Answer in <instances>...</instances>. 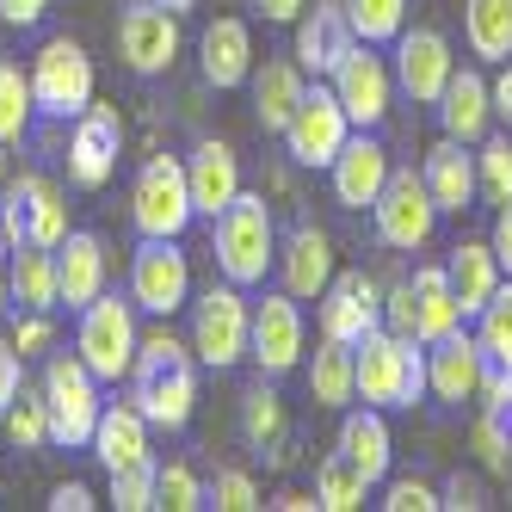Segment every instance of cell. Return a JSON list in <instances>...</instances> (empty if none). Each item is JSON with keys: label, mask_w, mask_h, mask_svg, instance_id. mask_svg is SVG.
I'll list each match as a JSON object with an SVG mask.
<instances>
[{"label": "cell", "mask_w": 512, "mask_h": 512, "mask_svg": "<svg viewBox=\"0 0 512 512\" xmlns=\"http://www.w3.org/2000/svg\"><path fill=\"white\" fill-rule=\"evenodd\" d=\"M112 506L118 512H155V463L149 469H118L112 475Z\"/></svg>", "instance_id": "obj_45"}, {"label": "cell", "mask_w": 512, "mask_h": 512, "mask_svg": "<svg viewBox=\"0 0 512 512\" xmlns=\"http://www.w3.org/2000/svg\"><path fill=\"white\" fill-rule=\"evenodd\" d=\"M272 506H284V512H309V506H321V500H315V494H297V488H284Z\"/></svg>", "instance_id": "obj_57"}, {"label": "cell", "mask_w": 512, "mask_h": 512, "mask_svg": "<svg viewBox=\"0 0 512 512\" xmlns=\"http://www.w3.org/2000/svg\"><path fill=\"white\" fill-rule=\"evenodd\" d=\"M130 401L149 414V426H167V432L186 426L192 408H198V358H192V346L173 340L167 327L142 334L136 364H130Z\"/></svg>", "instance_id": "obj_1"}, {"label": "cell", "mask_w": 512, "mask_h": 512, "mask_svg": "<svg viewBox=\"0 0 512 512\" xmlns=\"http://www.w3.org/2000/svg\"><path fill=\"white\" fill-rule=\"evenodd\" d=\"M7 253H13V241H7V229H0V266H7Z\"/></svg>", "instance_id": "obj_61"}, {"label": "cell", "mask_w": 512, "mask_h": 512, "mask_svg": "<svg viewBox=\"0 0 512 512\" xmlns=\"http://www.w3.org/2000/svg\"><path fill=\"white\" fill-rule=\"evenodd\" d=\"M247 358L260 364V377H290L309 358V327H303V303L278 290V297L253 303V334H247Z\"/></svg>", "instance_id": "obj_11"}, {"label": "cell", "mask_w": 512, "mask_h": 512, "mask_svg": "<svg viewBox=\"0 0 512 512\" xmlns=\"http://www.w3.org/2000/svg\"><path fill=\"white\" fill-rule=\"evenodd\" d=\"M186 179H192V204L198 216H223L235 198H241V161L229 142H198V149L186 155Z\"/></svg>", "instance_id": "obj_28"}, {"label": "cell", "mask_w": 512, "mask_h": 512, "mask_svg": "<svg viewBox=\"0 0 512 512\" xmlns=\"http://www.w3.org/2000/svg\"><path fill=\"white\" fill-rule=\"evenodd\" d=\"M358 44H395L408 31V0H340Z\"/></svg>", "instance_id": "obj_37"}, {"label": "cell", "mask_w": 512, "mask_h": 512, "mask_svg": "<svg viewBox=\"0 0 512 512\" xmlns=\"http://www.w3.org/2000/svg\"><path fill=\"white\" fill-rule=\"evenodd\" d=\"M93 506V494L81 488V482H62L56 494H50V512H87Z\"/></svg>", "instance_id": "obj_55"}, {"label": "cell", "mask_w": 512, "mask_h": 512, "mask_svg": "<svg viewBox=\"0 0 512 512\" xmlns=\"http://www.w3.org/2000/svg\"><path fill=\"white\" fill-rule=\"evenodd\" d=\"M278 278H284V290L297 303H315L327 284H334V241H327L315 223H303V229H290L284 241H278Z\"/></svg>", "instance_id": "obj_22"}, {"label": "cell", "mask_w": 512, "mask_h": 512, "mask_svg": "<svg viewBox=\"0 0 512 512\" xmlns=\"http://www.w3.org/2000/svg\"><path fill=\"white\" fill-rule=\"evenodd\" d=\"M241 438H247L253 451H272L278 438H284V401H278V389L253 383L241 395Z\"/></svg>", "instance_id": "obj_38"}, {"label": "cell", "mask_w": 512, "mask_h": 512, "mask_svg": "<svg viewBox=\"0 0 512 512\" xmlns=\"http://www.w3.org/2000/svg\"><path fill=\"white\" fill-rule=\"evenodd\" d=\"M303 371H309V401L315 408H352L358 401V371H352V346L346 340H327L303 358Z\"/></svg>", "instance_id": "obj_32"}, {"label": "cell", "mask_w": 512, "mask_h": 512, "mask_svg": "<svg viewBox=\"0 0 512 512\" xmlns=\"http://www.w3.org/2000/svg\"><path fill=\"white\" fill-rule=\"evenodd\" d=\"M105 278H112V253H105V241L87 235V229H68L62 247H56V284H62V303H68V309H87L99 290H105Z\"/></svg>", "instance_id": "obj_25"}, {"label": "cell", "mask_w": 512, "mask_h": 512, "mask_svg": "<svg viewBox=\"0 0 512 512\" xmlns=\"http://www.w3.org/2000/svg\"><path fill=\"white\" fill-rule=\"evenodd\" d=\"M352 371H358V401L364 408H414L426 395V346L408 334H389V327H371L352 346Z\"/></svg>", "instance_id": "obj_2"}, {"label": "cell", "mask_w": 512, "mask_h": 512, "mask_svg": "<svg viewBox=\"0 0 512 512\" xmlns=\"http://www.w3.org/2000/svg\"><path fill=\"white\" fill-rule=\"evenodd\" d=\"M0 426H7V438L19 451H38V445H50V408H44V383L38 389H19L13 401H7V414H0Z\"/></svg>", "instance_id": "obj_40"}, {"label": "cell", "mask_w": 512, "mask_h": 512, "mask_svg": "<svg viewBox=\"0 0 512 512\" xmlns=\"http://www.w3.org/2000/svg\"><path fill=\"white\" fill-rule=\"evenodd\" d=\"M38 118V99H31V75H19L13 62H0V142H19Z\"/></svg>", "instance_id": "obj_42"}, {"label": "cell", "mask_w": 512, "mask_h": 512, "mask_svg": "<svg viewBox=\"0 0 512 512\" xmlns=\"http://www.w3.org/2000/svg\"><path fill=\"white\" fill-rule=\"evenodd\" d=\"M438 124H445V136H457L463 149H475V142L494 130V87L475 75V68H457L445 81V93H438Z\"/></svg>", "instance_id": "obj_26"}, {"label": "cell", "mask_w": 512, "mask_h": 512, "mask_svg": "<svg viewBox=\"0 0 512 512\" xmlns=\"http://www.w3.org/2000/svg\"><path fill=\"white\" fill-rule=\"evenodd\" d=\"M13 309V290H7V266H0V315Z\"/></svg>", "instance_id": "obj_58"}, {"label": "cell", "mask_w": 512, "mask_h": 512, "mask_svg": "<svg viewBox=\"0 0 512 512\" xmlns=\"http://www.w3.org/2000/svg\"><path fill=\"white\" fill-rule=\"evenodd\" d=\"M216 229V272H223L229 284H266V272L278 266V229H272V210L266 198L241 192L223 216H210Z\"/></svg>", "instance_id": "obj_3"}, {"label": "cell", "mask_w": 512, "mask_h": 512, "mask_svg": "<svg viewBox=\"0 0 512 512\" xmlns=\"http://www.w3.org/2000/svg\"><path fill=\"white\" fill-rule=\"evenodd\" d=\"M315 309H321V334L327 340H346V346H358L371 327H383V290H377V278L371 272H334V284L315 297Z\"/></svg>", "instance_id": "obj_18"}, {"label": "cell", "mask_w": 512, "mask_h": 512, "mask_svg": "<svg viewBox=\"0 0 512 512\" xmlns=\"http://www.w3.org/2000/svg\"><path fill=\"white\" fill-rule=\"evenodd\" d=\"M352 44H358V31H352L346 7L340 0H315V7H303V19H297V50L290 56H297L309 75H334Z\"/></svg>", "instance_id": "obj_23"}, {"label": "cell", "mask_w": 512, "mask_h": 512, "mask_svg": "<svg viewBox=\"0 0 512 512\" xmlns=\"http://www.w3.org/2000/svg\"><path fill=\"white\" fill-rule=\"evenodd\" d=\"M0 192H7V142H0Z\"/></svg>", "instance_id": "obj_60"}, {"label": "cell", "mask_w": 512, "mask_h": 512, "mask_svg": "<svg viewBox=\"0 0 512 512\" xmlns=\"http://www.w3.org/2000/svg\"><path fill=\"white\" fill-rule=\"evenodd\" d=\"M130 297L142 315H161V321L192 303V260L179 253V241L142 235L136 260H130Z\"/></svg>", "instance_id": "obj_10"}, {"label": "cell", "mask_w": 512, "mask_h": 512, "mask_svg": "<svg viewBox=\"0 0 512 512\" xmlns=\"http://www.w3.org/2000/svg\"><path fill=\"white\" fill-rule=\"evenodd\" d=\"M253 334V303L241 297V284H210L204 297H192V358L204 371H235L247 358Z\"/></svg>", "instance_id": "obj_6"}, {"label": "cell", "mask_w": 512, "mask_h": 512, "mask_svg": "<svg viewBox=\"0 0 512 512\" xmlns=\"http://www.w3.org/2000/svg\"><path fill=\"white\" fill-rule=\"evenodd\" d=\"M7 290L19 309H62V284H56V247H13L7 253Z\"/></svg>", "instance_id": "obj_30"}, {"label": "cell", "mask_w": 512, "mask_h": 512, "mask_svg": "<svg viewBox=\"0 0 512 512\" xmlns=\"http://www.w3.org/2000/svg\"><path fill=\"white\" fill-rule=\"evenodd\" d=\"M482 377H488V352L475 334H445L438 346H426V395L445 401V408H463V401L482 395Z\"/></svg>", "instance_id": "obj_19"}, {"label": "cell", "mask_w": 512, "mask_h": 512, "mask_svg": "<svg viewBox=\"0 0 512 512\" xmlns=\"http://www.w3.org/2000/svg\"><path fill=\"white\" fill-rule=\"evenodd\" d=\"M438 494H445V506H451V512H482V506H488V488L475 482V475H463V469H457Z\"/></svg>", "instance_id": "obj_50"}, {"label": "cell", "mask_w": 512, "mask_h": 512, "mask_svg": "<svg viewBox=\"0 0 512 512\" xmlns=\"http://www.w3.org/2000/svg\"><path fill=\"white\" fill-rule=\"evenodd\" d=\"M383 506L389 512H438V506H445V494H438L432 482H420V475H401V482H389Z\"/></svg>", "instance_id": "obj_47"}, {"label": "cell", "mask_w": 512, "mask_h": 512, "mask_svg": "<svg viewBox=\"0 0 512 512\" xmlns=\"http://www.w3.org/2000/svg\"><path fill=\"white\" fill-rule=\"evenodd\" d=\"M155 500L167 512H198V506H210V488L198 482L186 463H155Z\"/></svg>", "instance_id": "obj_44"}, {"label": "cell", "mask_w": 512, "mask_h": 512, "mask_svg": "<svg viewBox=\"0 0 512 512\" xmlns=\"http://www.w3.org/2000/svg\"><path fill=\"white\" fill-rule=\"evenodd\" d=\"M488 247H494V260H500V272L512 278V204L494 216V235H488Z\"/></svg>", "instance_id": "obj_53"}, {"label": "cell", "mask_w": 512, "mask_h": 512, "mask_svg": "<svg viewBox=\"0 0 512 512\" xmlns=\"http://www.w3.org/2000/svg\"><path fill=\"white\" fill-rule=\"evenodd\" d=\"M408 284H414V303H420V346H438L445 334H457V327H463V303L451 290V272L445 266H420Z\"/></svg>", "instance_id": "obj_33"}, {"label": "cell", "mask_w": 512, "mask_h": 512, "mask_svg": "<svg viewBox=\"0 0 512 512\" xmlns=\"http://www.w3.org/2000/svg\"><path fill=\"white\" fill-rule=\"evenodd\" d=\"M457 75V56H451V38L432 25H414L395 38V87L408 93L414 105H438L445 81Z\"/></svg>", "instance_id": "obj_17"}, {"label": "cell", "mask_w": 512, "mask_h": 512, "mask_svg": "<svg viewBox=\"0 0 512 512\" xmlns=\"http://www.w3.org/2000/svg\"><path fill=\"white\" fill-rule=\"evenodd\" d=\"M161 7H173V13H192V7H198V0H161Z\"/></svg>", "instance_id": "obj_59"}, {"label": "cell", "mask_w": 512, "mask_h": 512, "mask_svg": "<svg viewBox=\"0 0 512 512\" xmlns=\"http://www.w3.org/2000/svg\"><path fill=\"white\" fill-rule=\"evenodd\" d=\"M136 346H142V327H136V297L99 290V297L81 309V327H75V352L87 358V371H93L99 383H130Z\"/></svg>", "instance_id": "obj_4"}, {"label": "cell", "mask_w": 512, "mask_h": 512, "mask_svg": "<svg viewBox=\"0 0 512 512\" xmlns=\"http://www.w3.org/2000/svg\"><path fill=\"white\" fill-rule=\"evenodd\" d=\"M31 99L44 118H81L93 105V62L75 38H50L31 62Z\"/></svg>", "instance_id": "obj_9"}, {"label": "cell", "mask_w": 512, "mask_h": 512, "mask_svg": "<svg viewBox=\"0 0 512 512\" xmlns=\"http://www.w3.org/2000/svg\"><path fill=\"white\" fill-rule=\"evenodd\" d=\"M50 13V0H0V25H19V31H31Z\"/></svg>", "instance_id": "obj_52"}, {"label": "cell", "mask_w": 512, "mask_h": 512, "mask_svg": "<svg viewBox=\"0 0 512 512\" xmlns=\"http://www.w3.org/2000/svg\"><path fill=\"white\" fill-rule=\"evenodd\" d=\"M87 451L105 463V475H118V469H149V463H155V451H149V414H142L136 401H112V408L99 414Z\"/></svg>", "instance_id": "obj_21"}, {"label": "cell", "mask_w": 512, "mask_h": 512, "mask_svg": "<svg viewBox=\"0 0 512 512\" xmlns=\"http://www.w3.org/2000/svg\"><path fill=\"white\" fill-rule=\"evenodd\" d=\"M469 451L482 457L488 475H512V426L482 408V414H475V426H469Z\"/></svg>", "instance_id": "obj_43"}, {"label": "cell", "mask_w": 512, "mask_h": 512, "mask_svg": "<svg viewBox=\"0 0 512 512\" xmlns=\"http://www.w3.org/2000/svg\"><path fill=\"white\" fill-rule=\"evenodd\" d=\"M346 136H352V118H346L340 93L334 87H309L303 105L284 124V149H290L297 167H334V155L346 149Z\"/></svg>", "instance_id": "obj_13"}, {"label": "cell", "mask_w": 512, "mask_h": 512, "mask_svg": "<svg viewBox=\"0 0 512 512\" xmlns=\"http://www.w3.org/2000/svg\"><path fill=\"white\" fill-rule=\"evenodd\" d=\"M247 81H253V118H260V130L284 136L290 112H297L303 93H309V68L297 56H266V62H253Z\"/></svg>", "instance_id": "obj_24"}, {"label": "cell", "mask_w": 512, "mask_h": 512, "mask_svg": "<svg viewBox=\"0 0 512 512\" xmlns=\"http://www.w3.org/2000/svg\"><path fill=\"white\" fill-rule=\"evenodd\" d=\"M253 13L272 19V25H297L303 19V0H253Z\"/></svg>", "instance_id": "obj_54"}, {"label": "cell", "mask_w": 512, "mask_h": 512, "mask_svg": "<svg viewBox=\"0 0 512 512\" xmlns=\"http://www.w3.org/2000/svg\"><path fill=\"white\" fill-rule=\"evenodd\" d=\"M0 229H7L13 247H62L68 235V198L56 179L44 173H19L0 192Z\"/></svg>", "instance_id": "obj_8"}, {"label": "cell", "mask_w": 512, "mask_h": 512, "mask_svg": "<svg viewBox=\"0 0 512 512\" xmlns=\"http://www.w3.org/2000/svg\"><path fill=\"white\" fill-rule=\"evenodd\" d=\"M475 340H482L488 364H506L512 371V284L500 278V290L482 303V315H475Z\"/></svg>", "instance_id": "obj_41"}, {"label": "cell", "mask_w": 512, "mask_h": 512, "mask_svg": "<svg viewBox=\"0 0 512 512\" xmlns=\"http://www.w3.org/2000/svg\"><path fill=\"white\" fill-rule=\"evenodd\" d=\"M371 223H377V241L395 247V253H414V247L432 241V229H438V204H432L426 179H420L414 167H395V173H389L383 198L371 204Z\"/></svg>", "instance_id": "obj_12"}, {"label": "cell", "mask_w": 512, "mask_h": 512, "mask_svg": "<svg viewBox=\"0 0 512 512\" xmlns=\"http://www.w3.org/2000/svg\"><path fill=\"white\" fill-rule=\"evenodd\" d=\"M327 87L340 93L352 130H377L389 118V105H395V68L377 56V44H352L340 56V68L327 75Z\"/></svg>", "instance_id": "obj_14"}, {"label": "cell", "mask_w": 512, "mask_h": 512, "mask_svg": "<svg viewBox=\"0 0 512 512\" xmlns=\"http://www.w3.org/2000/svg\"><path fill=\"white\" fill-rule=\"evenodd\" d=\"M383 327H389V334H408V340H420V303H414V284H395V290H383Z\"/></svg>", "instance_id": "obj_48"}, {"label": "cell", "mask_w": 512, "mask_h": 512, "mask_svg": "<svg viewBox=\"0 0 512 512\" xmlns=\"http://www.w3.org/2000/svg\"><path fill=\"white\" fill-rule=\"evenodd\" d=\"M371 488H377V482H371V475H364L346 451H334V457L315 469V500H321L327 512H352V506H364V494H371Z\"/></svg>", "instance_id": "obj_36"}, {"label": "cell", "mask_w": 512, "mask_h": 512, "mask_svg": "<svg viewBox=\"0 0 512 512\" xmlns=\"http://www.w3.org/2000/svg\"><path fill=\"white\" fill-rule=\"evenodd\" d=\"M118 149H124V118H118V105H87L81 124L68 130V179H75L81 192H99L105 179H112L118 167Z\"/></svg>", "instance_id": "obj_16"}, {"label": "cell", "mask_w": 512, "mask_h": 512, "mask_svg": "<svg viewBox=\"0 0 512 512\" xmlns=\"http://www.w3.org/2000/svg\"><path fill=\"white\" fill-rule=\"evenodd\" d=\"M488 87H494V118H500V124H512V62L500 68Z\"/></svg>", "instance_id": "obj_56"}, {"label": "cell", "mask_w": 512, "mask_h": 512, "mask_svg": "<svg viewBox=\"0 0 512 512\" xmlns=\"http://www.w3.org/2000/svg\"><path fill=\"white\" fill-rule=\"evenodd\" d=\"M445 272H451V290H457V303H463V321H469V315H482V303L494 297L500 278H506L488 241H457V247H451V260H445Z\"/></svg>", "instance_id": "obj_31"}, {"label": "cell", "mask_w": 512, "mask_h": 512, "mask_svg": "<svg viewBox=\"0 0 512 512\" xmlns=\"http://www.w3.org/2000/svg\"><path fill=\"white\" fill-rule=\"evenodd\" d=\"M192 179H186V161L179 155H155V161H142L136 173V186H130V223L136 235H161V241H179L192 229Z\"/></svg>", "instance_id": "obj_7"}, {"label": "cell", "mask_w": 512, "mask_h": 512, "mask_svg": "<svg viewBox=\"0 0 512 512\" xmlns=\"http://www.w3.org/2000/svg\"><path fill=\"white\" fill-rule=\"evenodd\" d=\"M420 179H426V192L438 204V216H463L475 204V155H463V142L445 136V142H432L426 161H420Z\"/></svg>", "instance_id": "obj_27"}, {"label": "cell", "mask_w": 512, "mask_h": 512, "mask_svg": "<svg viewBox=\"0 0 512 512\" xmlns=\"http://www.w3.org/2000/svg\"><path fill=\"white\" fill-rule=\"evenodd\" d=\"M13 346L31 358V352H44L50 346V315H38V309H25V321L13 327Z\"/></svg>", "instance_id": "obj_51"}, {"label": "cell", "mask_w": 512, "mask_h": 512, "mask_svg": "<svg viewBox=\"0 0 512 512\" xmlns=\"http://www.w3.org/2000/svg\"><path fill=\"white\" fill-rule=\"evenodd\" d=\"M19 389H25V352L0 334V414H7V401H13Z\"/></svg>", "instance_id": "obj_49"}, {"label": "cell", "mask_w": 512, "mask_h": 512, "mask_svg": "<svg viewBox=\"0 0 512 512\" xmlns=\"http://www.w3.org/2000/svg\"><path fill=\"white\" fill-rule=\"evenodd\" d=\"M44 408H50V445H62V451L93 445V426L105 414V401H99V377L87 371L81 352H56L44 364Z\"/></svg>", "instance_id": "obj_5"}, {"label": "cell", "mask_w": 512, "mask_h": 512, "mask_svg": "<svg viewBox=\"0 0 512 512\" xmlns=\"http://www.w3.org/2000/svg\"><path fill=\"white\" fill-rule=\"evenodd\" d=\"M210 506H216V512H253V506H260V488H253L247 469H216Z\"/></svg>", "instance_id": "obj_46"}, {"label": "cell", "mask_w": 512, "mask_h": 512, "mask_svg": "<svg viewBox=\"0 0 512 512\" xmlns=\"http://www.w3.org/2000/svg\"><path fill=\"white\" fill-rule=\"evenodd\" d=\"M475 186H482V198L488 204H512V136H482L475 142Z\"/></svg>", "instance_id": "obj_39"}, {"label": "cell", "mask_w": 512, "mask_h": 512, "mask_svg": "<svg viewBox=\"0 0 512 512\" xmlns=\"http://www.w3.org/2000/svg\"><path fill=\"white\" fill-rule=\"evenodd\" d=\"M198 68H204V81L216 93H229L253 75V31L247 19H216L204 25V38H198Z\"/></svg>", "instance_id": "obj_29"}, {"label": "cell", "mask_w": 512, "mask_h": 512, "mask_svg": "<svg viewBox=\"0 0 512 512\" xmlns=\"http://www.w3.org/2000/svg\"><path fill=\"white\" fill-rule=\"evenodd\" d=\"M118 56L130 75H167L179 62V13L161 0H130L118 13Z\"/></svg>", "instance_id": "obj_15"}, {"label": "cell", "mask_w": 512, "mask_h": 512, "mask_svg": "<svg viewBox=\"0 0 512 512\" xmlns=\"http://www.w3.org/2000/svg\"><path fill=\"white\" fill-rule=\"evenodd\" d=\"M389 173H395V161H389L383 142L364 136V130H352L346 149L334 155V167H327V186H334V204L340 210H371L383 198V186H389Z\"/></svg>", "instance_id": "obj_20"}, {"label": "cell", "mask_w": 512, "mask_h": 512, "mask_svg": "<svg viewBox=\"0 0 512 512\" xmlns=\"http://www.w3.org/2000/svg\"><path fill=\"white\" fill-rule=\"evenodd\" d=\"M340 451L371 475V482H389V420H383V408H352L346 420H340Z\"/></svg>", "instance_id": "obj_34"}, {"label": "cell", "mask_w": 512, "mask_h": 512, "mask_svg": "<svg viewBox=\"0 0 512 512\" xmlns=\"http://www.w3.org/2000/svg\"><path fill=\"white\" fill-rule=\"evenodd\" d=\"M463 38L482 62H512V0H463Z\"/></svg>", "instance_id": "obj_35"}]
</instances>
